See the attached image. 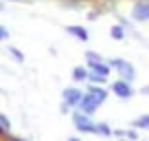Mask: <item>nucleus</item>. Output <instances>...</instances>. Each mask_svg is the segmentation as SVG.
Here are the masks:
<instances>
[{
	"mask_svg": "<svg viewBox=\"0 0 149 141\" xmlns=\"http://www.w3.org/2000/svg\"><path fill=\"white\" fill-rule=\"evenodd\" d=\"M86 60H88V64H90V66H92V64H99V62H103V60H101V55H97V53H92V51L86 53Z\"/></svg>",
	"mask_w": 149,
	"mask_h": 141,
	"instance_id": "ddd939ff",
	"label": "nucleus"
},
{
	"mask_svg": "<svg viewBox=\"0 0 149 141\" xmlns=\"http://www.w3.org/2000/svg\"><path fill=\"white\" fill-rule=\"evenodd\" d=\"M132 13H134V18L138 20V22H145V20L149 18V2L147 0H138V2L132 7Z\"/></svg>",
	"mask_w": 149,
	"mask_h": 141,
	"instance_id": "39448f33",
	"label": "nucleus"
},
{
	"mask_svg": "<svg viewBox=\"0 0 149 141\" xmlns=\"http://www.w3.org/2000/svg\"><path fill=\"white\" fill-rule=\"evenodd\" d=\"M7 38H9V31L5 27H0V40H7Z\"/></svg>",
	"mask_w": 149,
	"mask_h": 141,
	"instance_id": "dca6fc26",
	"label": "nucleus"
},
{
	"mask_svg": "<svg viewBox=\"0 0 149 141\" xmlns=\"http://www.w3.org/2000/svg\"><path fill=\"white\" fill-rule=\"evenodd\" d=\"M90 68H92V73H97V75H103V77H107V75H110V66H107L105 62H99V64H92Z\"/></svg>",
	"mask_w": 149,
	"mask_h": 141,
	"instance_id": "1a4fd4ad",
	"label": "nucleus"
},
{
	"mask_svg": "<svg viewBox=\"0 0 149 141\" xmlns=\"http://www.w3.org/2000/svg\"><path fill=\"white\" fill-rule=\"evenodd\" d=\"M110 33H112V38H114V40H123V38H125V31H123L121 24H114V27L110 29Z\"/></svg>",
	"mask_w": 149,
	"mask_h": 141,
	"instance_id": "9d476101",
	"label": "nucleus"
},
{
	"mask_svg": "<svg viewBox=\"0 0 149 141\" xmlns=\"http://www.w3.org/2000/svg\"><path fill=\"white\" fill-rule=\"evenodd\" d=\"M88 80L92 82V84H103V82H105L107 77H103V75H97V73H92V70H88Z\"/></svg>",
	"mask_w": 149,
	"mask_h": 141,
	"instance_id": "f8f14e48",
	"label": "nucleus"
},
{
	"mask_svg": "<svg viewBox=\"0 0 149 141\" xmlns=\"http://www.w3.org/2000/svg\"><path fill=\"white\" fill-rule=\"evenodd\" d=\"M7 53H11V57H13L15 62H24V55H22L15 47H9V49H7Z\"/></svg>",
	"mask_w": 149,
	"mask_h": 141,
	"instance_id": "4468645a",
	"label": "nucleus"
},
{
	"mask_svg": "<svg viewBox=\"0 0 149 141\" xmlns=\"http://www.w3.org/2000/svg\"><path fill=\"white\" fill-rule=\"evenodd\" d=\"M66 31L68 33H72L77 40H81V42H86L88 40V31H86L84 27H66Z\"/></svg>",
	"mask_w": 149,
	"mask_h": 141,
	"instance_id": "0eeeda50",
	"label": "nucleus"
},
{
	"mask_svg": "<svg viewBox=\"0 0 149 141\" xmlns=\"http://www.w3.org/2000/svg\"><path fill=\"white\" fill-rule=\"evenodd\" d=\"M72 126L77 128L79 132H88V135L97 132V123H94V121H92L90 117H86V115L77 113V110L72 113Z\"/></svg>",
	"mask_w": 149,
	"mask_h": 141,
	"instance_id": "f03ea898",
	"label": "nucleus"
},
{
	"mask_svg": "<svg viewBox=\"0 0 149 141\" xmlns=\"http://www.w3.org/2000/svg\"><path fill=\"white\" fill-rule=\"evenodd\" d=\"M15 2H26V0H15Z\"/></svg>",
	"mask_w": 149,
	"mask_h": 141,
	"instance_id": "aec40b11",
	"label": "nucleus"
},
{
	"mask_svg": "<svg viewBox=\"0 0 149 141\" xmlns=\"http://www.w3.org/2000/svg\"><path fill=\"white\" fill-rule=\"evenodd\" d=\"M112 90H114V95H116V97H121V99L134 97V88H132V84H127V82H123V80L114 82V84H112Z\"/></svg>",
	"mask_w": 149,
	"mask_h": 141,
	"instance_id": "20e7f679",
	"label": "nucleus"
},
{
	"mask_svg": "<svg viewBox=\"0 0 149 141\" xmlns=\"http://www.w3.org/2000/svg\"><path fill=\"white\" fill-rule=\"evenodd\" d=\"M105 97H107V93L103 88H99V86H88V93H84V97L79 99V104H77L74 108H77V113L90 117V115L105 102Z\"/></svg>",
	"mask_w": 149,
	"mask_h": 141,
	"instance_id": "f257e3e1",
	"label": "nucleus"
},
{
	"mask_svg": "<svg viewBox=\"0 0 149 141\" xmlns=\"http://www.w3.org/2000/svg\"><path fill=\"white\" fill-rule=\"evenodd\" d=\"M110 66H114V68L121 73L123 82H127V84H130V82L136 77V68L130 64V62H125V60H112V62H110Z\"/></svg>",
	"mask_w": 149,
	"mask_h": 141,
	"instance_id": "7ed1b4c3",
	"label": "nucleus"
},
{
	"mask_svg": "<svg viewBox=\"0 0 149 141\" xmlns=\"http://www.w3.org/2000/svg\"><path fill=\"white\" fill-rule=\"evenodd\" d=\"M66 141H81L79 137H70V139H66Z\"/></svg>",
	"mask_w": 149,
	"mask_h": 141,
	"instance_id": "a211bd4d",
	"label": "nucleus"
},
{
	"mask_svg": "<svg viewBox=\"0 0 149 141\" xmlns=\"http://www.w3.org/2000/svg\"><path fill=\"white\" fill-rule=\"evenodd\" d=\"M136 128H149V115H143V117H138L136 121H132Z\"/></svg>",
	"mask_w": 149,
	"mask_h": 141,
	"instance_id": "9b49d317",
	"label": "nucleus"
},
{
	"mask_svg": "<svg viewBox=\"0 0 149 141\" xmlns=\"http://www.w3.org/2000/svg\"><path fill=\"white\" fill-rule=\"evenodd\" d=\"M61 97H64V102L68 104V106H77V104H79V99L84 97V93H81L79 88H64Z\"/></svg>",
	"mask_w": 149,
	"mask_h": 141,
	"instance_id": "423d86ee",
	"label": "nucleus"
},
{
	"mask_svg": "<svg viewBox=\"0 0 149 141\" xmlns=\"http://www.w3.org/2000/svg\"><path fill=\"white\" fill-rule=\"evenodd\" d=\"M2 9H5V5H2V2H0V11H2Z\"/></svg>",
	"mask_w": 149,
	"mask_h": 141,
	"instance_id": "6ab92c4d",
	"label": "nucleus"
},
{
	"mask_svg": "<svg viewBox=\"0 0 149 141\" xmlns=\"http://www.w3.org/2000/svg\"><path fill=\"white\" fill-rule=\"evenodd\" d=\"M59 110H61V115H68V113H70V106L64 102V104H61V108H59Z\"/></svg>",
	"mask_w": 149,
	"mask_h": 141,
	"instance_id": "f3484780",
	"label": "nucleus"
},
{
	"mask_svg": "<svg viewBox=\"0 0 149 141\" xmlns=\"http://www.w3.org/2000/svg\"><path fill=\"white\" fill-rule=\"evenodd\" d=\"M72 80L74 82H86L88 80V70H86L84 66H74L72 68Z\"/></svg>",
	"mask_w": 149,
	"mask_h": 141,
	"instance_id": "6e6552de",
	"label": "nucleus"
},
{
	"mask_svg": "<svg viewBox=\"0 0 149 141\" xmlns=\"http://www.w3.org/2000/svg\"><path fill=\"white\" fill-rule=\"evenodd\" d=\"M0 128H2V130H9L11 128V121L5 117V115H0Z\"/></svg>",
	"mask_w": 149,
	"mask_h": 141,
	"instance_id": "2eb2a0df",
	"label": "nucleus"
},
{
	"mask_svg": "<svg viewBox=\"0 0 149 141\" xmlns=\"http://www.w3.org/2000/svg\"><path fill=\"white\" fill-rule=\"evenodd\" d=\"M13 141H24V139H13Z\"/></svg>",
	"mask_w": 149,
	"mask_h": 141,
	"instance_id": "412c9836",
	"label": "nucleus"
}]
</instances>
